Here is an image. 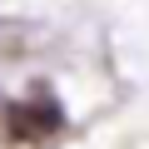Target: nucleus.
Here are the masks:
<instances>
[{
	"mask_svg": "<svg viewBox=\"0 0 149 149\" xmlns=\"http://www.w3.org/2000/svg\"><path fill=\"white\" fill-rule=\"evenodd\" d=\"M65 124V114H60V104L40 90V95H30V100H20V104H10V134L15 139H45V134H55Z\"/></svg>",
	"mask_w": 149,
	"mask_h": 149,
	"instance_id": "f257e3e1",
	"label": "nucleus"
}]
</instances>
